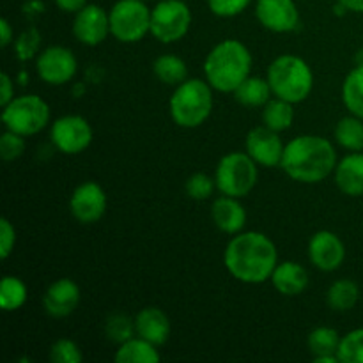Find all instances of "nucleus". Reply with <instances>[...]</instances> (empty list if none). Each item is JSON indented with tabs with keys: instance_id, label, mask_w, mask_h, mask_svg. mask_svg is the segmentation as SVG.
<instances>
[{
	"instance_id": "19",
	"label": "nucleus",
	"mask_w": 363,
	"mask_h": 363,
	"mask_svg": "<svg viewBox=\"0 0 363 363\" xmlns=\"http://www.w3.org/2000/svg\"><path fill=\"white\" fill-rule=\"evenodd\" d=\"M211 218L222 233L238 234L247 223V213L236 197L222 195L213 202Z\"/></svg>"
},
{
	"instance_id": "34",
	"label": "nucleus",
	"mask_w": 363,
	"mask_h": 363,
	"mask_svg": "<svg viewBox=\"0 0 363 363\" xmlns=\"http://www.w3.org/2000/svg\"><path fill=\"white\" fill-rule=\"evenodd\" d=\"M50 360L53 363H80L82 351L73 340L60 339L50 350Z\"/></svg>"
},
{
	"instance_id": "37",
	"label": "nucleus",
	"mask_w": 363,
	"mask_h": 363,
	"mask_svg": "<svg viewBox=\"0 0 363 363\" xmlns=\"http://www.w3.org/2000/svg\"><path fill=\"white\" fill-rule=\"evenodd\" d=\"M250 2L252 0H208V6L211 13L216 14V16L230 18L243 13Z\"/></svg>"
},
{
	"instance_id": "4",
	"label": "nucleus",
	"mask_w": 363,
	"mask_h": 363,
	"mask_svg": "<svg viewBox=\"0 0 363 363\" xmlns=\"http://www.w3.org/2000/svg\"><path fill=\"white\" fill-rule=\"evenodd\" d=\"M268 82L277 98L294 105L308 98L314 87V74L300 57L280 55L268 67Z\"/></svg>"
},
{
	"instance_id": "30",
	"label": "nucleus",
	"mask_w": 363,
	"mask_h": 363,
	"mask_svg": "<svg viewBox=\"0 0 363 363\" xmlns=\"http://www.w3.org/2000/svg\"><path fill=\"white\" fill-rule=\"evenodd\" d=\"M27 300V286L18 277H4L0 284V307L6 312L18 311Z\"/></svg>"
},
{
	"instance_id": "33",
	"label": "nucleus",
	"mask_w": 363,
	"mask_h": 363,
	"mask_svg": "<svg viewBox=\"0 0 363 363\" xmlns=\"http://www.w3.org/2000/svg\"><path fill=\"white\" fill-rule=\"evenodd\" d=\"M215 186L216 181L204 172L191 174V176L188 177L186 184H184L188 197L195 199V201H206V199L211 197L213 188Z\"/></svg>"
},
{
	"instance_id": "35",
	"label": "nucleus",
	"mask_w": 363,
	"mask_h": 363,
	"mask_svg": "<svg viewBox=\"0 0 363 363\" xmlns=\"http://www.w3.org/2000/svg\"><path fill=\"white\" fill-rule=\"evenodd\" d=\"M16 57L20 60H28L39 52V46H41V34H39L38 28H28L25 30L20 38L16 39Z\"/></svg>"
},
{
	"instance_id": "20",
	"label": "nucleus",
	"mask_w": 363,
	"mask_h": 363,
	"mask_svg": "<svg viewBox=\"0 0 363 363\" xmlns=\"http://www.w3.org/2000/svg\"><path fill=\"white\" fill-rule=\"evenodd\" d=\"M335 183L350 197L363 195V155L351 152L335 167Z\"/></svg>"
},
{
	"instance_id": "8",
	"label": "nucleus",
	"mask_w": 363,
	"mask_h": 363,
	"mask_svg": "<svg viewBox=\"0 0 363 363\" xmlns=\"http://www.w3.org/2000/svg\"><path fill=\"white\" fill-rule=\"evenodd\" d=\"M108 16L110 34L121 43H137L151 32V9L142 0H119Z\"/></svg>"
},
{
	"instance_id": "13",
	"label": "nucleus",
	"mask_w": 363,
	"mask_h": 363,
	"mask_svg": "<svg viewBox=\"0 0 363 363\" xmlns=\"http://www.w3.org/2000/svg\"><path fill=\"white\" fill-rule=\"evenodd\" d=\"M255 16L262 27L272 32H291L300 23L294 0H257Z\"/></svg>"
},
{
	"instance_id": "16",
	"label": "nucleus",
	"mask_w": 363,
	"mask_h": 363,
	"mask_svg": "<svg viewBox=\"0 0 363 363\" xmlns=\"http://www.w3.org/2000/svg\"><path fill=\"white\" fill-rule=\"evenodd\" d=\"M284 149H286V145H284L282 138L279 137V131L269 130L268 126L254 128L247 137V152L254 158L257 165H280Z\"/></svg>"
},
{
	"instance_id": "42",
	"label": "nucleus",
	"mask_w": 363,
	"mask_h": 363,
	"mask_svg": "<svg viewBox=\"0 0 363 363\" xmlns=\"http://www.w3.org/2000/svg\"><path fill=\"white\" fill-rule=\"evenodd\" d=\"M339 4H342L347 11L363 13V0H339Z\"/></svg>"
},
{
	"instance_id": "22",
	"label": "nucleus",
	"mask_w": 363,
	"mask_h": 363,
	"mask_svg": "<svg viewBox=\"0 0 363 363\" xmlns=\"http://www.w3.org/2000/svg\"><path fill=\"white\" fill-rule=\"evenodd\" d=\"M238 103L245 106H264L269 101V96L273 94L269 87L268 78L248 77L236 91L233 92Z\"/></svg>"
},
{
	"instance_id": "14",
	"label": "nucleus",
	"mask_w": 363,
	"mask_h": 363,
	"mask_svg": "<svg viewBox=\"0 0 363 363\" xmlns=\"http://www.w3.org/2000/svg\"><path fill=\"white\" fill-rule=\"evenodd\" d=\"M71 215L80 223H94L105 215L106 195L103 188L94 181L82 183L73 191L69 201Z\"/></svg>"
},
{
	"instance_id": "29",
	"label": "nucleus",
	"mask_w": 363,
	"mask_h": 363,
	"mask_svg": "<svg viewBox=\"0 0 363 363\" xmlns=\"http://www.w3.org/2000/svg\"><path fill=\"white\" fill-rule=\"evenodd\" d=\"M307 344L314 358L337 354L340 346V335L337 333V330L321 326V328H315L308 333Z\"/></svg>"
},
{
	"instance_id": "1",
	"label": "nucleus",
	"mask_w": 363,
	"mask_h": 363,
	"mask_svg": "<svg viewBox=\"0 0 363 363\" xmlns=\"http://www.w3.org/2000/svg\"><path fill=\"white\" fill-rule=\"evenodd\" d=\"M279 254L273 241L262 233H241L229 241L223 262L230 275L245 284H262L272 279Z\"/></svg>"
},
{
	"instance_id": "32",
	"label": "nucleus",
	"mask_w": 363,
	"mask_h": 363,
	"mask_svg": "<svg viewBox=\"0 0 363 363\" xmlns=\"http://www.w3.org/2000/svg\"><path fill=\"white\" fill-rule=\"evenodd\" d=\"M105 333L108 340L117 344H124L126 340L137 335L135 332V319H130L126 314H113L106 319Z\"/></svg>"
},
{
	"instance_id": "43",
	"label": "nucleus",
	"mask_w": 363,
	"mask_h": 363,
	"mask_svg": "<svg viewBox=\"0 0 363 363\" xmlns=\"http://www.w3.org/2000/svg\"><path fill=\"white\" fill-rule=\"evenodd\" d=\"M315 363H339V357L337 354H328V357H318L314 358Z\"/></svg>"
},
{
	"instance_id": "7",
	"label": "nucleus",
	"mask_w": 363,
	"mask_h": 363,
	"mask_svg": "<svg viewBox=\"0 0 363 363\" xmlns=\"http://www.w3.org/2000/svg\"><path fill=\"white\" fill-rule=\"evenodd\" d=\"M50 121V106L35 94H23L4 106L2 123L7 130L23 137L39 133Z\"/></svg>"
},
{
	"instance_id": "21",
	"label": "nucleus",
	"mask_w": 363,
	"mask_h": 363,
	"mask_svg": "<svg viewBox=\"0 0 363 363\" xmlns=\"http://www.w3.org/2000/svg\"><path fill=\"white\" fill-rule=\"evenodd\" d=\"M272 282L275 289L284 296H298L308 286V273L301 264L293 261H286L277 264L272 275Z\"/></svg>"
},
{
	"instance_id": "2",
	"label": "nucleus",
	"mask_w": 363,
	"mask_h": 363,
	"mask_svg": "<svg viewBox=\"0 0 363 363\" xmlns=\"http://www.w3.org/2000/svg\"><path fill=\"white\" fill-rule=\"evenodd\" d=\"M280 167L298 183H321L335 170V147L325 137L301 135L286 145Z\"/></svg>"
},
{
	"instance_id": "27",
	"label": "nucleus",
	"mask_w": 363,
	"mask_h": 363,
	"mask_svg": "<svg viewBox=\"0 0 363 363\" xmlns=\"http://www.w3.org/2000/svg\"><path fill=\"white\" fill-rule=\"evenodd\" d=\"M360 289L350 279H340L328 289V305L337 312H347L358 303Z\"/></svg>"
},
{
	"instance_id": "15",
	"label": "nucleus",
	"mask_w": 363,
	"mask_h": 363,
	"mask_svg": "<svg viewBox=\"0 0 363 363\" xmlns=\"http://www.w3.org/2000/svg\"><path fill=\"white\" fill-rule=\"evenodd\" d=\"M346 257V247L335 233L319 230L308 243V259L321 272H335Z\"/></svg>"
},
{
	"instance_id": "36",
	"label": "nucleus",
	"mask_w": 363,
	"mask_h": 363,
	"mask_svg": "<svg viewBox=\"0 0 363 363\" xmlns=\"http://www.w3.org/2000/svg\"><path fill=\"white\" fill-rule=\"evenodd\" d=\"M25 151V138L23 135H18L14 131L7 130L6 133L0 137V156L6 162H13V160L20 158Z\"/></svg>"
},
{
	"instance_id": "23",
	"label": "nucleus",
	"mask_w": 363,
	"mask_h": 363,
	"mask_svg": "<svg viewBox=\"0 0 363 363\" xmlns=\"http://www.w3.org/2000/svg\"><path fill=\"white\" fill-rule=\"evenodd\" d=\"M117 363H156L160 362V353L155 344L140 339H130L116 353Z\"/></svg>"
},
{
	"instance_id": "12",
	"label": "nucleus",
	"mask_w": 363,
	"mask_h": 363,
	"mask_svg": "<svg viewBox=\"0 0 363 363\" xmlns=\"http://www.w3.org/2000/svg\"><path fill=\"white\" fill-rule=\"evenodd\" d=\"M73 34L80 43L96 46L110 34V16L103 7L87 4L77 13L73 21Z\"/></svg>"
},
{
	"instance_id": "11",
	"label": "nucleus",
	"mask_w": 363,
	"mask_h": 363,
	"mask_svg": "<svg viewBox=\"0 0 363 363\" xmlns=\"http://www.w3.org/2000/svg\"><path fill=\"white\" fill-rule=\"evenodd\" d=\"M77 57L64 46H48L35 60L39 78L50 85H64L77 74Z\"/></svg>"
},
{
	"instance_id": "3",
	"label": "nucleus",
	"mask_w": 363,
	"mask_h": 363,
	"mask_svg": "<svg viewBox=\"0 0 363 363\" xmlns=\"http://www.w3.org/2000/svg\"><path fill=\"white\" fill-rule=\"evenodd\" d=\"M252 69V55L247 46L236 39H225L209 52L204 62L206 80L215 91L234 92Z\"/></svg>"
},
{
	"instance_id": "24",
	"label": "nucleus",
	"mask_w": 363,
	"mask_h": 363,
	"mask_svg": "<svg viewBox=\"0 0 363 363\" xmlns=\"http://www.w3.org/2000/svg\"><path fill=\"white\" fill-rule=\"evenodd\" d=\"M262 121H264V126H268L273 131H279V133L287 130L294 121L293 103L280 98L269 99L262 110Z\"/></svg>"
},
{
	"instance_id": "28",
	"label": "nucleus",
	"mask_w": 363,
	"mask_h": 363,
	"mask_svg": "<svg viewBox=\"0 0 363 363\" xmlns=\"http://www.w3.org/2000/svg\"><path fill=\"white\" fill-rule=\"evenodd\" d=\"M152 71L167 85L183 84L188 74V67L184 60L179 59L177 55H170V53L158 57L152 64Z\"/></svg>"
},
{
	"instance_id": "31",
	"label": "nucleus",
	"mask_w": 363,
	"mask_h": 363,
	"mask_svg": "<svg viewBox=\"0 0 363 363\" xmlns=\"http://www.w3.org/2000/svg\"><path fill=\"white\" fill-rule=\"evenodd\" d=\"M337 357L342 363H363V328H357L340 339Z\"/></svg>"
},
{
	"instance_id": "26",
	"label": "nucleus",
	"mask_w": 363,
	"mask_h": 363,
	"mask_svg": "<svg viewBox=\"0 0 363 363\" xmlns=\"http://www.w3.org/2000/svg\"><path fill=\"white\" fill-rule=\"evenodd\" d=\"M342 99L353 116L363 119V64L354 67L344 80Z\"/></svg>"
},
{
	"instance_id": "41",
	"label": "nucleus",
	"mask_w": 363,
	"mask_h": 363,
	"mask_svg": "<svg viewBox=\"0 0 363 363\" xmlns=\"http://www.w3.org/2000/svg\"><path fill=\"white\" fill-rule=\"evenodd\" d=\"M11 41H13V30H11L9 21L4 18V20H0V45L6 48Z\"/></svg>"
},
{
	"instance_id": "5",
	"label": "nucleus",
	"mask_w": 363,
	"mask_h": 363,
	"mask_svg": "<svg viewBox=\"0 0 363 363\" xmlns=\"http://www.w3.org/2000/svg\"><path fill=\"white\" fill-rule=\"evenodd\" d=\"M209 82L191 78L177 85L170 98V116L181 128H197L213 112V91Z\"/></svg>"
},
{
	"instance_id": "9",
	"label": "nucleus",
	"mask_w": 363,
	"mask_h": 363,
	"mask_svg": "<svg viewBox=\"0 0 363 363\" xmlns=\"http://www.w3.org/2000/svg\"><path fill=\"white\" fill-rule=\"evenodd\" d=\"M190 25V7L181 0H162L151 9V34L165 45L183 39Z\"/></svg>"
},
{
	"instance_id": "18",
	"label": "nucleus",
	"mask_w": 363,
	"mask_h": 363,
	"mask_svg": "<svg viewBox=\"0 0 363 363\" xmlns=\"http://www.w3.org/2000/svg\"><path fill=\"white\" fill-rule=\"evenodd\" d=\"M135 332L137 337L155 344L156 347L163 346L170 337V321L160 308L145 307L135 318Z\"/></svg>"
},
{
	"instance_id": "6",
	"label": "nucleus",
	"mask_w": 363,
	"mask_h": 363,
	"mask_svg": "<svg viewBox=\"0 0 363 363\" xmlns=\"http://www.w3.org/2000/svg\"><path fill=\"white\" fill-rule=\"evenodd\" d=\"M257 163L248 152H229L216 167V188L229 197H245L257 184Z\"/></svg>"
},
{
	"instance_id": "17",
	"label": "nucleus",
	"mask_w": 363,
	"mask_h": 363,
	"mask_svg": "<svg viewBox=\"0 0 363 363\" xmlns=\"http://www.w3.org/2000/svg\"><path fill=\"white\" fill-rule=\"evenodd\" d=\"M80 303V289L71 279H60L46 289L43 305L52 318H67Z\"/></svg>"
},
{
	"instance_id": "25",
	"label": "nucleus",
	"mask_w": 363,
	"mask_h": 363,
	"mask_svg": "<svg viewBox=\"0 0 363 363\" xmlns=\"http://www.w3.org/2000/svg\"><path fill=\"white\" fill-rule=\"evenodd\" d=\"M335 140L347 151H363V119L353 113L340 119L335 126Z\"/></svg>"
},
{
	"instance_id": "38",
	"label": "nucleus",
	"mask_w": 363,
	"mask_h": 363,
	"mask_svg": "<svg viewBox=\"0 0 363 363\" xmlns=\"http://www.w3.org/2000/svg\"><path fill=\"white\" fill-rule=\"evenodd\" d=\"M16 243V230L7 218L0 220V257L7 259Z\"/></svg>"
},
{
	"instance_id": "39",
	"label": "nucleus",
	"mask_w": 363,
	"mask_h": 363,
	"mask_svg": "<svg viewBox=\"0 0 363 363\" xmlns=\"http://www.w3.org/2000/svg\"><path fill=\"white\" fill-rule=\"evenodd\" d=\"M14 99V87H13V80L7 73L0 74V105L6 106L9 105L11 101Z\"/></svg>"
},
{
	"instance_id": "10",
	"label": "nucleus",
	"mask_w": 363,
	"mask_h": 363,
	"mask_svg": "<svg viewBox=\"0 0 363 363\" xmlns=\"http://www.w3.org/2000/svg\"><path fill=\"white\" fill-rule=\"evenodd\" d=\"M50 137L53 145L64 155H80L91 145L92 128L84 117L64 116L52 124Z\"/></svg>"
},
{
	"instance_id": "40",
	"label": "nucleus",
	"mask_w": 363,
	"mask_h": 363,
	"mask_svg": "<svg viewBox=\"0 0 363 363\" xmlns=\"http://www.w3.org/2000/svg\"><path fill=\"white\" fill-rule=\"evenodd\" d=\"M55 4L64 13H78L82 7L87 6V0H55Z\"/></svg>"
}]
</instances>
